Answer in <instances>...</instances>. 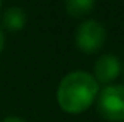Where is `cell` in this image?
Here are the masks:
<instances>
[{
    "label": "cell",
    "mask_w": 124,
    "mask_h": 122,
    "mask_svg": "<svg viewBox=\"0 0 124 122\" xmlns=\"http://www.w3.org/2000/svg\"><path fill=\"white\" fill-rule=\"evenodd\" d=\"M57 104L67 114L85 112L99 95V84L92 74L84 70H74L62 77L57 87Z\"/></svg>",
    "instance_id": "6da1fadb"
},
{
    "label": "cell",
    "mask_w": 124,
    "mask_h": 122,
    "mask_svg": "<svg viewBox=\"0 0 124 122\" xmlns=\"http://www.w3.org/2000/svg\"><path fill=\"white\" fill-rule=\"evenodd\" d=\"M97 110L106 121L121 122L124 121V85L111 84L99 90Z\"/></svg>",
    "instance_id": "7a4b0ae2"
},
{
    "label": "cell",
    "mask_w": 124,
    "mask_h": 122,
    "mask_svg": "<svg viewBox=\"0 0 124 122\" xmlns=\"http://www.w3.org/2000/svg\"><path fill=\"white\" fill-rule=\"evenodd\" d=\"M107 32L102 22L96 19L84 20L76 30V45L84 54H96L106 42Z\"/></svg>",
    "instance_id": "3957f363"
},
{
    "label": "cell",
    "mask_w": 124,
    "mask_h": 122,
    "mask_svg": "<svg viewBox=\"0 0 124 122\" xmlns=\"http://www.w3.org/2000/svg\"><path fill=\"white\" fill-rule=\"evenodd\" d=\"M121 70H123V65H121V60L116 55L104 54L94 64V74H92V77L97 80V84L111 85V82L116 80L119 77Z\"/></svg>",
    "instance_id": "277c9868"
},
{
    "label": "cell",
    "mask_w": 124,
    "mask_h": 122,
    "mask_svg": "<svg viewBox=\"0 0 124 122\" xmlns=\"http://www.w3.org/2000/svg\"><path fill=\"white\" fill-rule=\"evenodd\" d=\"M2 22H3V27L10 32H19L25 27L27 23V12L22 8V7H8L3 10V15H2Z\"/></svg>",
    "instance_id": "5b68a950"
},
{
    "label": "cell",
    "mask_w": 124,
    "mask_h": 122,
    "mask_svg": "<svg viewBox=\"0 0 124 122\" xmlns=\"http://www.w3.org/2000/svg\"><path fill=\"white\" fill-rule=\"evenodd\" d=\"M64 7H65L67 15H70L74 19H81V17L89 15L94 10L96 2L94 0H67Z\"/></svg>",
    "instance_id": "8992f818"
},
{
    "label": "cell",
    "mask_w": 124,
    "mask_h": 122,
    "mask_svg": "<svg viewBox=\"0 0 124 122\" xmlns=\"http://www.w3.org/2000/svg\"><path fill=\"white\" fill-rule=\"evenodd\" d=\"M0 122H25L22 117H17V115H8V117H5V119H2Z\"/></svg>",
    "instance_id": "52a82bcc"
},
{
    "label": "cell",
    "mask_w": 124,
    "mask_h": 122,
    "mask_svg": "<svg viewBox=\"0 0 124 122\" xmlns=\"http://www.w3.org/2000/svg\"><path fill=\"white\" fill-rule=\"evenodd\" d=\"M3 49H5V34H3V30L0 29V55H2Z\"/></svg>",
    "instance_id": "ba28073f"
},
{
    "label": "cell",
    "mask_w": 124,
    "mask_h": 122,
    "mask_svg": "<svg viewBox=\"0 0 124 122\" xmlns=\"http://www.w3.org/2000/svg\"><path fill=\"white\" fill-rule=\"evenodd\" d=\"M2 7H3V3H2V2H0V8H2Z\"/></svg>",
    "instance_id": "9c48e42d"
}]
</instances>
